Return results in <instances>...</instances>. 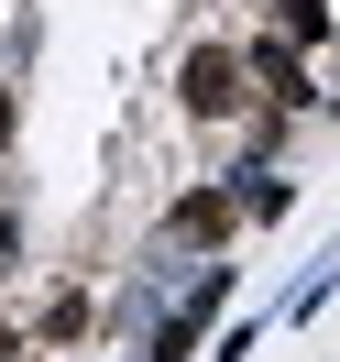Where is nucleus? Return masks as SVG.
<instances>
[{
  "instance_id": "9b49d317",
  "label": "nucleus",
  "mask_w": 340,
  "mask_h": 362,
  "mask_svg": "<svg viewBox=\"0 0 340 362\" xmlns=\"http://www.w3.org/2000/svg\"><path fill=\"white\" fill-rule=\"evenodd\" d=\"M11 143H23V88L0 77V154H11Z\"/></svg>"
},
{
  "instance_id": "7ed1b4c3",
  "label": "nucleus",
  "mask_w": 340,
  "mask_h": 362,
  "mask_svg": "<svg viewBox=\"0 0 340 362\" xmlns=\"http://www.w3.org/2000/svg\"><path fill=\"white\" fill-rule=\"evenodd\" d=\"M242 66H252V110H286V121H307L318 99H329V66H318L307 45H286L274 23H252V33H242Z\"/></svg>"
},
{
  "instance_id": "6e6552de",
  "label": "nucleus",
  "mask_w": 340,
  "mask_h": 362,
  "mask_svg": "<svg viewBox=\"0 0 340 362\" xmlns=\"http://www.w3.org/2000/svg\"><path fill=\"white\" fill-rule=\"evenodd\" d=\"M274 340V308H242V318H220V329H209V362H252Z\"/></svg>"
},
{
  "instance_id": "20e7f679",
  "label": "nucleus",
  "mask_w": 340,
  "mask_h": 362,
  "mask_svg": "<svg viewBox=\"0 0 340 362\" xmlns=\"http://www.w3.org/2000/svg\"><path fill=\"white\" fill-rule=\"evenodd\" d=\"M23 329H33V351H45V362H77V351L99 340V296H88V286H45V308H33Z\"/></svg>"
},
{
  "instance_id": "39448f33",
  "label": "nucleus",
  "mask_w": 340,
  "mask_h": 362,
  "mask_svg": "<svg viewBox=\"0 0 340 362\" xmlns=\"http://www.w3.org/2000/svg\"><path fill=\"white\" fill-rule=\"evenodd\" d=\"M220 176H230V198H242V230H274V220H296V198H307V176H286V165H242V154H230Z\"/></svg>"
},
{
  "instance_id": "f8f14e48",
  "label": "nucleus",
  "mask_w": 340,
  "mask_h": 362,
  "mask_svg": "<svg viewBox=\"0 0 340 362\" xmlns=\"http://www.w3.org/2000/svg\"><path fill=\"white\" fill-rule=\"evenodd\" d=\"M318 110H329V121H340V77H329V99H318Z\"/></svg>"
},
{
  "instance_id": "0eeeda50",
  "label": "nucleus",
  "mask_w": 340,
  "mask_h": 362,
  "mask_svg": "<svg viewBox=\"0 0 340 362\" xmlns=\"http://www.w3.org/2000/svg\"><path fill=\"white\" fill-rule=\"evenodd\" d=\"M329 296H340V242H329V252H318V264H307V274H296V286H286V296H274V329H307V318H318V308H329Z\"/></svg>"
},
{
  "instance_id": "1a4fd4ad",
  "label": "nucleus",
  "mask_w": 340,
  "mask_h": 362,
  "mask_svg": "<svg viewBox=\"0 0 340 362\" xmlns=\"http://www.w3.org/2000/svg\"><path fill=\"white\" fill-rule=\"evenodd\" d=\"M0 274H23V209L0 198Z\"/></svg>"
},
{
  "instance_id": "f257e3e1",
  "label": "nucleus",
  "mask_w": 340,
  "mask_h": 362,
  "mask_svg": "<svg viewBox=\"0 0 340 362\" xmlns=\"http://www.w3.org/2000/svg\"><path fill=\"white\" fill-rule=\"evenodd\" d=\"M165 99H176V121H198V132H242V110H252L242 33H187L176 66H165Z\"/></svg>"
},
{
  "instance_id": "f03ea898",
  "label": "nucleus",
  "mask_w": 340,
  "mask_h": 362,
  "mask_svg": "<svg viewBox=\"0 0 340 362\" xmlns=\"http://www.w3.org/2000/svg\"><path fill=\"white\" fill-rule=\"evenodd\" d=\"M242 242V198H230V176L209 165V176H187L176 198L154 209V252H176V264H209V252Z\"/></svg>"
},
{
  "instance_id": "423d86ee",
  "label": "nucleus",
  "mask_w": 340,
  "mask_h": 362,
  "mask_svg": "<svg viewBox=\"0 0 340 362\" xmlns=\"http://www.w3.org/2000/svg\"><path fill=\"white\" fill-rule=\"evenodd\" d=\"M264 23L286 33V45H307V55H329V45H340V0H264Z\"/></svg>"
},
{
  "instance_id": "9d476101",
  "label": "nucleus",
  "mask_w": 340,
  "mask_h": 362,
  "mask_svg": "<svg viewBox=\"0 0 340 362\" xmlns=\"http://www.w3.org/2000/svg\"><path fill=\"white\" fill-rule=\"evenodd\" d=\"M0 362H45V351H33V329H23L11 308H0Z\"/></svg>"
}]
</instances>
